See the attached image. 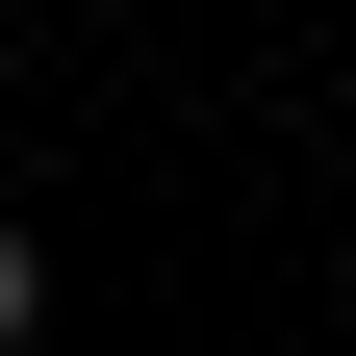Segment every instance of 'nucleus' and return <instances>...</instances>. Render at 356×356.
I'll return each instance as SVG.
<instances>
[{
	"label": "nucleus",
	"mask_w": 356,
	"mask_h": 356,
	"mask_svg": "<svg viewBox=\"0 0 356 356\" xmlns=\"http://www.w3.org/2000/svg\"><path fill=\"white\" fill-rule=\"evenodd\" d=\"M26 331H51V254H26V229H0V356H26Z\"/></svg>",
	"instance_id": "obj_1"
}]
</instances>
